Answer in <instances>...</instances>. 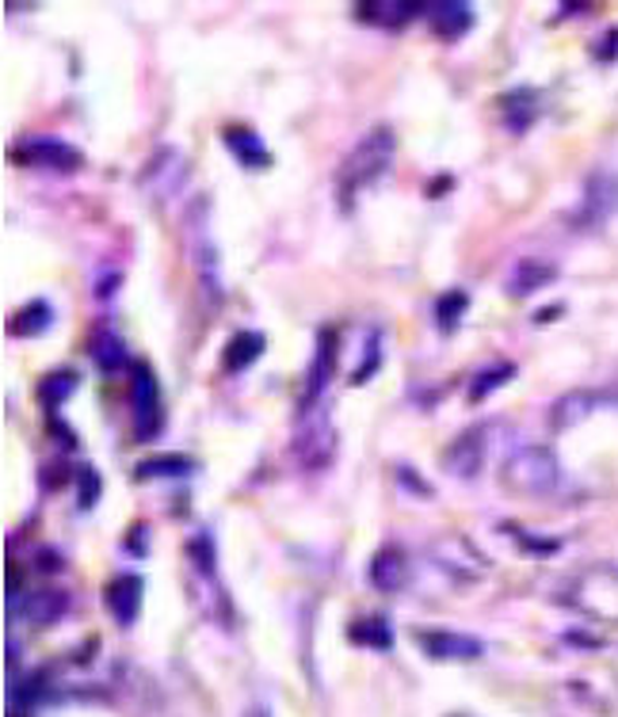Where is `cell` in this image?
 I'll return each instance as SVG.
<instances>
[{"label": "cell", "mask_w": 618, "mask_h": 717, "mask_svg": "<svg viewBox=\"0 0 618 717\" xmlns=\"http://www.w3.org/2000/svg\"><path fill=\"white\" fill-rule=\"evenodd\" d=\"M416 645L431 656V661H478L485 653L478 638L470 633H451V630H420L416 633Z\"/></svg>", "instance_id": "obj_11"}, {"label": "cell", "mask_w": 618, "mask_h": 717, "mask_svg": "<svg viewBox=\"0 0 618 717\" xmlns=\"http://www.w3.org/2000/svg\"><path fill=\"white\" fill-rule=\"evenodd\" d=\"M332 439H337V431H332L329 416H314V420H305V431L294 439V454L302 458V466H325L332 454Z\"/></svg>", "instance_id": "obj_15"}, {"label": "cell", "mask_w": 618, "mask_h": 717, "mask_svg": "<svg viewBox=\"0 0 618 717\" xmlns=\"http://www.w3.org/2000/svg\"><path fill=\"white\" fill-rule=\"evenodd\" d=\"M618 214V172L615 168H595L584 179V191H580L577 206V229H600L603 222Z\"/></svg>", "instance_id": "obj_6"}, {"label": "cell", "mask_w": 618, "mask_h": 717, "mask_svg": "<svg viewBox=\"0 0 618 717\" xmlns=\"http://www.w3.org/2000/svg\"><path fill=\"white\" fill-rule=\"evenodd\" d=\"M424 12H428V27L446 42L462 39L474 27V4H466V0L462 4L458 0H436V4H424Z\"/></svg>", "instance_id": "obj_13"}, {"label": "cell", "mask_w": 618, "mask_h": 717, "mask_svg": "<svg viewBox=\"0 0 618 717\" xmlns=\"http://www.w3.org/2000/svg\"><path fill=\"white\" fill-rule=\"evenodd\" d=\"M50 325H54V310H50L47 302H31V305H24V310L16 313L12 332L16 336H42Z\"/></svg>", "instance_id": "obj_25"}, {"label": "cell", "mask_w": 618, "mask_h": 717, "mask_svg": "<svg viewBox=\"0 0 618 717\" xmlns=\"http://www.w3.org/2000/svg\"><path fill=\"white\" fill-rule=\"evenodd\" d=\"M100 474H96V466H80L77 469V507L80 512H92L96 504H100Z\"/></svg>", "instance_id": "obj_28"}, {"label": "cell", "mask_w": 618, "mask_h": 717, "mask_svg": "<svg viewBox=\"0 0 618 717\" xmlns=\"http://www.w3.org/2000/svg\"><path fill=\"white\" fill-rule=\"evenodd\" d=\"M493 431L496 424H474L466 428L451 446L443 451V469L458 481H474V477L485 469V458H489V446H493Z\"/></svg>", "instance_id": "obj_5"}, {"label": "cell", "mask_w": 618, "mask_h": 717, "mask_svg": "<svg viewBox=\"0 0 618 717\" xmlns=\"http://www.w3.org/2000/svg\"><path fill=\"white\" fill-rule=\"evenodd\" d=\"M73 390H77V375L73 370H54V375H47L39 382V405L47 413H54V408H62L73 398Z\"/></svg>", "instance_id": "obj_22"}, {"label": "cell", "mask_w": 618, "mask_h": 717, "mask_svg": "<svg viewBox=\"0 0 618 717\" xmlns=\"http://www.w3.org/2000/svg\"><path fill=\"white\" fill-rule=\"evenodd\" d=\"M130 405H134V436L138 443H149L165 424V408H161V386L157 375L146 358L130 363Z\"/></svg>", "instance_id": "obj_3"}, {"label": "cell", "mask_w": 618, "mask_h": 717, "mask_svg": "<svg viewBox=\"0 0 618 717\" xmlns=\"http://www.w3.org/2000/svg\"><path fill=\"white\" fill-rule=\"evenodd\" d=\"M196 474V462L188 454H153V458L138 462V477L149 481V477H188Z\"/></svg>", "instance_id": "obj_23"}, {"label": "cell", "mask_w": 618, "mask_h": 717, "mask_svg": "<svg viewBox=\"0 0 618 717\" xmlns=\"http://www.w3.org/2000/svg\"><path fill=\"white\" fill-rule=\"evenodd\" d=\"M332 370H337V332H332V328H321V336H317L314 367H310V382H305V393H302V408L317 405L325 386L332 382Z\"/></svg>", "instance_id": "obj_14"}, {"label": "cell", "mask_w": 618, "mask_h": 717, "mask_svg": "<svg viewBox=\"0 0 618 717\" xmlns=\"http://www.w3.org/2000/svg\"><path fill=\"white\" fill-rule=\"evenodd\" d=\"M595 401H603L600 393H565L562 401H557L554 408H550V424H554V431H569L577 428L580 420H588V413H592Z\"/></svg>", "instance_id": "obj_19"}, {"label": "cell", "mask_w": 618, "mask_h": 717, "mask_svg": "<svg viewBox=\"0 0 618 717\" xmlns=\"http://www.w3.org/2000/svg\"><path fill=\"white\" fill-rule=\"evenodd\" d=\"M226 146L234 149L237 161L249 164V168H267V164H272V153H267V146L260 141L256 130H249V126H229V130H226Z\"/></svg>", "instance_id": "obj_18"}, {"label": "cell", "mask_w": 618, "mask_h": 717, "mask_svg": "<svg viewBox=\"0 0 618 717\" xmlns=\"http://www.w3.org/2000/svg\"><path fill=\"white\" fill-rule=\"evenodd\" d=\"M92 363L103 370V375H115V370L126 367V343L118 332H111V328H100V332L92 336Z\"/></svg>", "instance_id": "obj_21"}, {"label": "cell", "mask_w": 618, "mask_h": 717, "mask_svg": "<svg viewBox=\"0 0 618 717\" xmlns=\"http://www.w3.org/2000/svg\"><path fill=\"white\" fill-rule=\"evenodd\" d=\"M264 332H237L234 340L226 343V355H222V367L229 370V375H241V370H249L252 363H256L260 355H264Z\"/></svg>", "instance_id": "obj_17"}, {"label": "cell", "mask_w": 618, "mask_h": 717, "mask_svg": "<svg viewBox=\"0 0 618 717\" xmlns=\"http://www.w3.org/2000/svg\"><path fill=\"white\" fill-rule=\"evenodd\" d=\"M557 481H562V462L550 446H519L501 466V485L512 496H550Z\"/></svg>", "instance_id": "obj_2"}, {"label": "cell", "mask_w": 618, "mask_h": 717, "mask_svg": "<svg viewBox=\"0 0 618 717\" xmlns=\"http://www.w3.org/2000/svg\"><path fill=\"white\" fill-rule=\"evenodd\" d=\"M348 638L367 649H390V630H386L382 618H360V622L348 630Z\"/></svg>", "instance_id": "obj_27"}, {"label": "cell", "mask_w": 618, "mask_h": 717, "mask_svg": "<svg viewBox=\"0 0 618 717\" xmlns=\"http://www.w3.org/2000/svg\"><path fill=\"white\" fill-rule=\"evenodd\" d=\"M512 375H516V367H512V363H496V367L478 370V375H474V382H470V405H481V401H485L489 393L501 390V386L508 382Z\"/></svg>", "instance_id": "obj_26"}, {"label": "cell", "mask_w": 618, "mask_h": 717, "mask_svg": "<svg viewBox=\"0 0 618 717\" xmlns=\"http://www.w3.org/2000/svg\"><path fill=\"white\" fill-rule=\"evenodd\" d=\"M393 153H398V141H393L390 126H375L370 134H363L355 141V149L344 156V164L337 168V203L344 214H352L355 199L375 184L378 176H386Z\"/></svg>", "instance_id": "obj_1"}, {"label": "cell", "mask_w": 618, "mask_h": 717, "mask_svg": "<svg viewBox=\"0 0 618 717\" xmlns=\"http://www.w3.org/2000/svg\"><path fill=\"white\" fill-rule=\"evenodd\" d=\"M141 600H146V580L134 577V573H123L108 584V611L118 626H134L141 615Z\"/></svg>", "instance_id": "obj_12"}, {"label": "cell", "mask_w": 618, "mask_h": 717, "mask_svg": "<svg viewBox=\"0 0 618 717\" xmlns=\"http://www.w3.org/2000/svg\"><path fill=\"white\" fill-rule=\"evenodd\" d=\"M12 622L24 626H54L58 618L70 611V595L58 592V588H42V592H12L9 595Z\"/></svg>", "instance_id": "obj_8"}, {"label": "cell", "mask_w": 618, "mask_h": 717, "mask_svg": "<svg viewBox=\"0 0 618 717\" xmlns=\"http://www.w3.org/2000/svg\"><path fill=\"white\" fill-rule=\"evenodd\" d=\"M557 275L554 264H546V260H534V256H524L516 267H512V279H508V294L512 298H527L534 294V290H542L550 279Z\"/></svg>", "instance_id": "obj_16"}, {"label": "cell", "mask_w": 618, "mask_h": 717, "mask_svg": "<svg viewBox=\"0 0 618 717\" xmlns=\"http://www.w3.org/2000/svg\"><path fill=\"white\" fill-rule=\"evenodd\" d=\"M572 603L592 618H610L618 622V569L610 565H592L572 580Z\"/></svg>", "instance_id": "obj_4"}, {"label": "cell", "mask_w": 618, "mask_h": 717, "mask_svg": "<svg viewBox=\"0 0 618 717\" xmlns=\"http://www.w3.org/2000/svg\"><path fill=\"white\" fill-rule=\"evenodd\" d=\"M370 584L386 595H398L413 584V562L401 546H382L375 557H370V569H367Z\"/></svg>", "instance_id": "obj_9"}, {"label": "cell", "mask_w": 618, "mask_h": 717, "mask_svg": "<svg viewBox=\"0 0 618 717\" xmlns=\"http://www.w3.org/2000/svg\"><path fill=\"white\" fill-rule=\"evenodd\" d=\"M470 310V294L466 290H446V294H439L436 302V328L443 336H451L454 328L462 325V313Z\"/></svg>", "instance_id": "obj_24"}, {"label": "cell", "mask_w": 618, "mask_h": 717, "mask_svg": "<svg viewBox=\"0 0 618 717\" xmlns=\"http://www.w3.org/2000/svg\"><path fill=\"white\" fill-rule=\"evenodd\" d=\"M539 96L531 92V88H519V92H508L501 96V111H504V123H508L512 134H524L527 126L534 123V115H539Z\"/></svg>", "instance_id": "obj_20"}, {"label": "cell", "mask_w": 618, "mask_h": 717, "mask_svg": "<svg viewBox=\"0 0 618 717\" xmlns=\"http://www.w3.org/2000/svg\"><path fill=\"white\" fill-rule=\"evenodd\" d=\"M367 348H370V358H363L360 370H355V375H352V382H355V386L370 382V375H375L378 363H382V348H378V332H370V343H367Z\"/></svg>", "instance_id": "obj_29"}, {"label": "cell", "mask_w": 618, "mask_h": 717, "mask_svg": "<svg viewBox=\"0 0 618 717\" xmlns=\"http://www.w3.org/2000/svg\"><path fill=\"white\" fill-rule=\"evenodd\" d=\"M16 156L24 164H35V168H54V172H77L85 164L80 149H73L70 141L58 138H31L16 149Z\"/></svg>", "instance_id": "obj_10"}, {"label": "cell", "mask_w": 618, "mask_h": 717, "mask_svg": "<svg viewBox=\"0 0 618 717\" xmlns=\"http://www.w3.org/2000/svg\"><path fill=\"white\" fill-rule=\"evenodd\" d=\"M184 179H188V156H184L180 149L165 146L146 161V168H141V176H138V188L146 191L149 199H168L184 188Z\"/></svg>", "instance_id": "obj_7"}]
</instances>
